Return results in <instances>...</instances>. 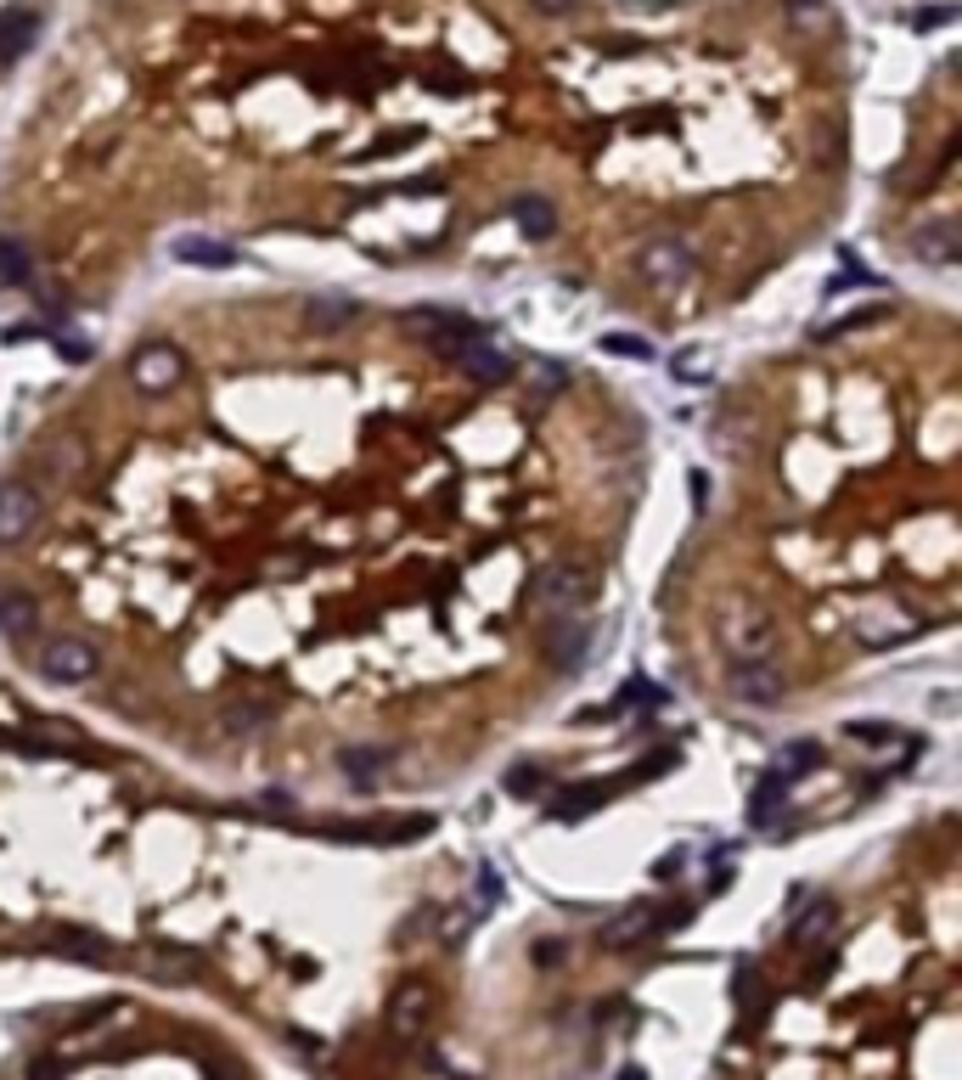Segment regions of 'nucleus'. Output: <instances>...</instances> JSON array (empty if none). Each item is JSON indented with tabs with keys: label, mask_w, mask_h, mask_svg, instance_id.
<instances>
[{
	"label": "nucleus",
	"mask_w": 962,
	"mask_h": 1080,
	"mask_svg": "<svg viewBox=\"0 0 962 1080\" xmlns=\"http://www.w3.org/2000/svg\"><path fill=\"white\" fill-rule=\"evenodd\" d=\"M591 597H597V574H591L585 563H552V569L535 574V602H541L547 613H558V619L580 613Z\"/></svg>",
	"instance_id": "nucleus-1"
},
{
	"label": "nucleus",
	"mask_w": 962,
	"mask_h": 1080,
	"mask_svg": "<svg viewBox=\"0 0 962 1080\" xmlns=\"http://www.w3.org/2000/svg\"><path fill=\"white\" fill-rule=\"evenodd\" d=\"M681 918H687V907H675V912H659L653 900H637V907H625L614 923L602 929V946H608V951H631V946H648L653 934L675 929Z\"/></svg>",
	"instance_id": "nucleus-2"
},
{
	"label": "nucleus",
	"mask_w": 962,
	"mask_h": 1080,
	"mask_svg": "<svg viewBox=\"0 0 962 1080\" xmlns=\"http://www.w3.org/2000/svg\"><path fill=\"white\" fill-rule=\"evenodd\" d=\"M181 378H187V354L174 343H141L136 360H130V383L141 394H169Z\"/></svg>",
	"instance_id": "nucleus-3"
},
{
	"label": "nucleus",
	"mask_w": 962,
	"mask_h": 1080,
	"mask_svg": "<svg viewBox=\"0 0 962 1080\" xmlns=\"http://www.w3.org/2000/svg\"><path fill=\"white\" fill-rule=\"evenodd\" d=\"M417 332H422L428 349H440V354H462V349L484 343V327L457 316V310H417Z\"/></svg>",
	"instance_id": "nucleus-4"
},
{
	"label": "nucleus",
	"mask_w": 962,
	"mask_h": 1080,
	"mask_svg": "<svg viewBox=\"0 0 962 1080\" xmlns=\"http://www.w3.org/2000/svg\"><path fill=\"white\" fill-rule=\"evenodd\" d=\"M637 264H642V277H648L653 288H664V293H670V288H681V282L692 277V264H698V259H692V248H687V242H675V237H653V242L637 253Z\"/></svg>",
	"instance_id": "nucleus-5"
},
{
	"label": "nucleus",
	"mask_w": 962,
	"mask_h": 1080,
	"mask_svg": "<svg viewBox=\"0 0 962 1080\" xmlns=\"http://www.w3.org/2000/svg\"><path fill=\"white\" fill-rule=\"evenodd\" d=\"M34 664H40V676H46V681H57V687H79V681H91V676H97V653L84 648V642H73V637L46 642Z\"/></svg>",
	"instance_id": "nucleus-6"
},
{
	"label": "nucleus",
	"mask_w": 962,
	"mask_h": 1080,
	"mask_svg": "<svg viewBox=\"0 0 962 1080\" xmlns=\"http://www.w3.org/2000/svg\"><path fill=\"white\" fill-rule=\"evenodd\" d=\"M782 692H789V681H782V670H776L771 659H738V664H732V698H738V703L771 709Z\"/></svg>",
	"instance_id": "nucleus-7"
},
{
	"label": "nucleus",
	"mask_w": 962,
	"mask_h": 1080,
	"mask_svg": "<svg viewBox=\"0 0 962 1080\" xmlns=\"http://www.w3.org/2000/svg\"><path fill=\"white\" fill-rule=\"evenodd\" d=\"M40 523V496L29 484H0V547L23 540Z\"/></svg>",
	"instance_id": "nucleus-8"
},
{
	"label": "nucleus",
	"mask_w": 962,
	"mask_h": 1080,
	"mask_svg": "<svg viewBox=\"0 0 962 1080\" xmlns=\"http://www.w3.org/2000/svg\"><path fill=\"white\" fill-rule=\"evenodd\" d=\"M912 253H918L923 264H934V270H951V264L962 259L956 226H951V220H923V226L912 231Z\"/></svg>",
	"instance_id": "nucleus-9"
},
{
	"label": "nucleus",
	"mask_w": 962,
	"mask_h": 1080,
	"mask_svg": "<svg viewBox=\"0 0 962 1080\" xmlns=\"http://www.w3.org/2000/svg\"><path fill=\"white\" fill-rule=\"evenodd\" d=\"M428 1013H433V997H428V984H400V990H394V1002H389V1030L411 1041V1036H422Z\"/></svg>",
	"instance_id": "nucleus-10"
},
{
	"label": "nucleus",
	"mask_w": 962,
	"mask_h": 1080,
	"mask_svg": "<svg viewBox=\"0 0 962 1080\" xmlns=\"http://www.w3.org/2000/svg\"><path fill=\"white\" fill-rule=\"evenodd\" d=\"M833 923H839V907H833V900H800L794 918H789V940H794V946H816L822 934H833Z\"/></svg>",
	"instance_id": "nucleus-11"
},
{
	"label": "nucleus",
	"mask_w": 962,
	"mask_h": 1080,
	"mask_svg": "<svg viewBox=\"0 0 962 1080\" xmlns=\"http://www.w3.org/2000/svg\"><path fill=\"white\" fill-rule=\"evenodd\" d=\"M51 951H62V957H73V962H97V968L113 962V946H108L102 934H91V929H57V934H51Z\"/></svg>",
	"instance_id": "nucleus-12"
},
{
	"label": "nucleus",
	"mask_w": 962,
	"mask_h": 1080,
	"mask_svg": "<svg viewBox=\"0 0 962 1080\" xmlns=\"http://www.w3.org/2000/svg\"><path fill=\"white\" fill-rule=\"evenodd\" d=\"M585 648H591V624H585V619H574V613H569V619H558V624H552L547 653H552L558 664H580V659H585Z\"/></svg>",
	"instance_id": "nucleus-13"
},
{
	"label": "nucleus",
	"mask_w": 962,
	"mask_h": 1080,
	"mask_svg": "<svg viewBox=\"0 0 962 1080\" xmlns=\"http://www.w3.org/2000/svg\"><path fill=\"white\" fill-rule=\"evenodd\" d=\"M34 34H40V12H0V62H12V57H23L29 46H34Z\"/></svg>",
	"instance_id": "nucleus-14"
},
{
	"label": "nucleus",
	"mask_w": 962,
	"mask_h": 1080,
	"mask_svg": "<svg viewBox=\"0 0 962 1080\" xmlns=\"http://www.w3.org/2000/svg\"><path fill=\"white\" fill-rule=\"evenodd\" d=\"M512 220L523 226V237H530V242H547L552 226H558V209L547 198H535V192H518L512 198Z\"/></svg>",
	"instance_id": "nucleus-15"
},
{
	"label": "nucleus",
	"mask_w": 962,
	"mask_h": 1080,
	"mask_svg": "<svg viewBox=\"0 0 962 1080\" xmlns=\"http://www.w3.org/2000/svg\"><path fill=\"white\" fill-rule=\"evenodd\" d=\"M771 642H776L771 619H765L760 608H749V613H743V624L732 630V648H738V659H771Z\"/></svg>",
	"instance_id": "nucleus-16"
},
{
	"label": "nucleus",
	"mask_w": 962,
	"mask_h": 1080,
	"mask_svg": "<svg viewBox=\"0 0 962 1080\" xmlns=\"http://www.w3.org/2000/svg\"><path fill=\"white\" fill-rule=\"evenodd\" d=\"M608 782H569V788H558V799H552V817H585V810H602L608 804Z\"/></svg>",
	"instance_id": "nucleus-17"
},
{
	"label": "nucleus",
	"mask_w": 962,
	"mask_h": 1080,
	"mask_svg": "<svg viewBox=\"0 0 962 1080\" xmlns=\"http://www.w3.org/2000/svg\"><path fill=\"white\" fill-rule=\"evenodd\" d=\"M141 968H147L152 979H198V973H203V962H198L192 951H181V946H152V951L141 957Z\"/></svg>",
	"instance_id": "nucleus-18"
},
{
	"label": "nucleus",
	"mask_w": 962,
	"mask_h": 1080,
	"mask_svg": "<svg viewBox=\"0 0 962 1080\" xmlns=\"http://www.w3.org/2000/svg\"><path fill=\"white\" fill-rule=\"evenodd\" d=\"M782 799H789V782H782L776 771H765L760 782H754V799H749V828H771L776 822V810H782Z\"/></svg>",
	"instance_id": "nucleus-19"
},
{
	"label": "nucleus",
	"mask_w": 962,
	"mask_h": 1080,
	"mask_svg": "<svg viewBox=\"0 0 962 1080\" xmlns=\"http://www.w3.org/2000/svg\"><path fill=\"white\" fill-rule=\"evenodd\" d=\"M34 619H40V602H34L29 591H0V630H7L12 642H23V637H29Z\"/></svg>",
	"instance_id": "nucleus-20"
},
{
	"label": "nucleus",
	"mask_w": 962,
	"mask_h": 1080,
	"mask_svg": "<svg viewBox=\"0 0 962 1080\" xmlns=\"http://www.w3.org/2000/svg\"><path fill=\"white\" fill-rule=\"evenodd\" d=\"M457 360H462V372H468L473 383H484V389H490V383H507V378H512V360H507V354H495V349H484V343L462 349Z\"/></svg>",
	"instance_id": "nucleus-21"
},
{
	"label": "nucleus",
	"mask_w": 962,
	"mask_h": 1080,
	"mask_svg": "<svg viewBox=\"0 0 962 1080\" xmlns=\"http://www.w3.org/2000/svg\"><path fill=\"white\" fill-rule=\"evenodd\" d=\"M174 259H181V264L226 270V264L237 259V248H231V242H214V237H181V242H174Z\"/></svg>",
	"instance_id": "nucleus-22"
},
{
	"label": "nucleus",
	"mask_w": 962,
	"mask_h": 1080,
	"mask_svg": "<svg viewBox=\"0 0 962 1080\" xmlns=\"http://www.w3.org/2000/svg\"><path fill=\"white\" fill-rule=\"evenodd\" d=\"M732 990H738V1008H743V1024H760V1013H765V979H760V968H754V962H743V968H738V979H732Z\"/></svg>",
	"instance_id": "nucleus-23"
},
{
	"label": "nucleus",
	"mask_w": 962,
	"mask_h": 1080,
	"mask_svg": "<svg viewBox=\"0 0 962 1080\" xmlns=\"http://www.w3.org/2000/svg\"><path fill=\"white\" fill-rule=\"evenodd\" d=\"M816 760H822V749H816L811 738H805V743H789V749L776 754V777H782V782H800V777L816 771Z\"/></svg>",
	"instance_id": "nucleus-24"
},
{
	"label": "nucleus",
	"mask_w": 962,
	"mask_h": 1080,
	"mask_svg": "<svg viewBox=\"0 0 962 1080\" xmlns=\"http://www.w3.org/2000/svg\"><path fill=\"white\" fill-rule=\"evenodd\" d=\"M383 760H389L383 749H349V754H343V777L355 782V788H372L378 771H383Z\"/></svg>",
	"instance_id": "nucleus-25"
},
{
	"label": "nucleus",
	"mask_w": 962,
	"mask_h": 1080,
	"mask_svg": "<svg viewBox=\"0 0 962 1080\" xmlns=\"http://www.w3.org/2000/svg\"><path fill=\"white\" fill-rule=\"evenodd\" d=\"M0 282H7V288L29 282V248L18 237H0Z\"/></svg>",
	"instance_id": "nucleus-26"
},
{
	"label": "nucleus",
	"mask_w": 962,
	"mask_h": 1080,
	"mask_svg": "<svg viewBox=\"0 0 962 1080\" xmlns=\"http://www.w3.org/2000/svg\"><path fill=\"white\" fill-rule=\"evenodd\" d=\"M355 321V299H310V327H349Z\"/></svg>",
	"instance_id": "nucleus-27"
},
{
	"label": "nucleus",
	"mask_w": 962,
	"mask_h": 1080,
	"mask_svg": "<svg viewBox=\"0 0 962 1080\" xmlns=\"http://www.w3.org/2000/svg\"><path fill=\"white\" fill-rule=\"evenodd\" d=\"M602 349L608 354H631V360H653V343L648 338H631V332H602Z\"/></svg>",
	"instance_id": "nucleus-28"
},
{
	"label": "nucleus",
	"mask_w": 962,
	"mask_h": 1080,
	"mask_svg": "<svg viewBox=\"0 0 962 1080\" xmlns=\"http://www.w3.org/2000/svg\"><path fill=\"white\" fill-rule=\"evenodd\" d=\"M884 310H850L844 321H833V327H822L816 338H839V332H855V327H866V321H879Z\"/></svg>",
	"instance_id": "nucleus-29"
},
{
	"label": "nucleus",
	"mask_w": 962,
	"mask_h": 1080,
	"mask_svg": "<svg viewBox=\"0 0 962 1080\" xmlns=\"http://www.w3.org/2000/svg\"><path fill=\"white\" fill-rule=\"evenodd\" d=\"M535 788H541V771H535V766L507 771V793H535Z\"/></svg>",
	"instance_id": "nucleus-30"
},
{
	"label": "nucleus",
	"mask_w": 962,
	"mask_h": 1080,
	"mask_svg": "<svg viewBox=\"0 0 962 1080\" xmlns=\"http://www.w3.org/2000/svg\"><path fill=\"white\" fill-rule=\"evenodd\" d=\"M844 732H850L855 743H890V738H895L890 727H866V720H850V727H844Z\"/></svg>",
	"instance_id": "nucleus-31"
},
{
	"label": "nucleus",
	"mask_w": 962,
	"mask_h": 1080,
	"mask_svg": "<svg viewBox=\"0 0 962 1080\" xmlns=\"http://www.w3.org/2000/svg\"><path fill=\"white\" fill-rule=\"evenodd\" d=\"M670 766H675V749H659L653 760H642V771H637V777H664Z\"/></svg>",
	"instance_id": "nucleus-32"
},
{
	"label": "nucleus",
	"mask_w": 962,
	"mask_h": 1080,
	"mask_svg": "<svg viewBox=\"0 0 962 1080\" xmlns=\"http://www.w3.org/2000/svg\"><path fill=\"white\" fill-rule=\"evenodd\" d=\"M563 957H569L563 940H541V946H535V962H541V968H552V962H563Z\"/></svg>",
	"instance_id": "nucleus-33"
},
{
	"label": "nucleus",
	"mask_w": 962,
	"mask_h": 1080,
	"mask_svg": "<svg viewBox=\"0 0 962 1080\" xmlns=\"http://www.w3.org/2000/svg\"><path fill=\"white\" fill-rule=\"evenodd\" d=\"M29 1080H57V1063H51V1058H40V1063L29 1069Z\"/></svg>",
	"instance_id": "nucleus-34"
},
{
	"label": "nucleus",
	"mask_w": 962,
	"mask_h": 1080,
	"mask_svg": "<svg viewBox=\"0 0 962 1080\" xmlns=\"http://www.w3.org/2000/svg\"><path fill=\"white\" fill-rule=\"evenodd\" d=\"M535 7H547V12H569V7H580V0H535Z\"/></svg>",
	"instance_id": "nucleus-35"
},
{
	"label": "nucleus",
	"mask_w": 962,
	"mask_h": 1080,
	"mask_svg": "<svg viewBox=\"0 0 962 1080\" xmlns=\"http://www.w3.org/2000/svg\"><path fill=\"white\" fill-rule=\"evenodd\" d=\"M620 1080H648V1074H642V1069H625V1074H620Z\"/></svg>",
	"instance_id": "nucleus-36"
}]
</instances>
